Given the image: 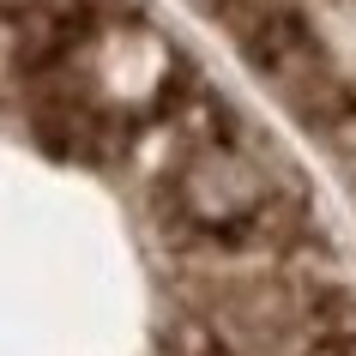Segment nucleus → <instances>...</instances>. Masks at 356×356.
Masks as SVG:
<instances>
[{"mask_svg":"<svg viewBox=\"0 0 356 356\" xmlns=\"http://www.w3.org/2000/svg\"><path fill=\"white\" fill-rule=\"evenodd\" d=\"M13 6H24V0H0V13H13Z\"/></svg>","mask_w":356,"mask_h":356,"instance_id":"nucleus-2","label":"nucleus"},{"mask_svg":"<svg viewBox=\"0 0 356 356\" xmlns=\"http://www.w3.org/2000/svg\"><path fill=\"white\" fill-rule=\"evenodd\" d=\"M224 13L236 19V37H242L248 60L266 79H278L284 91H296V85L326 73L320 37L302 6H290V0H224Z\"/></svg>","mask_w":356,"mask_h":356,"instance_id":"nucleus-1","label":"nucleus"}]
</instances>
